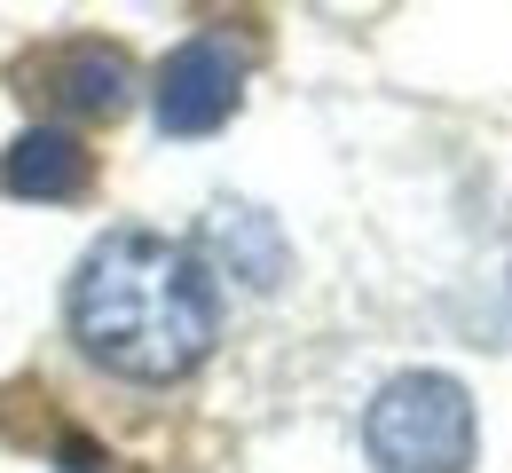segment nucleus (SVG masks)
<instances>
[{"label": "nucleus", "mask_w": 512, "mask_h": 473, "mask_svg": "<svg viewBox=\"0 0 512 473\" xmlns=\"http://www.w3.org/2000/svg\"><path fill=\"white\" fill-rule=\"evenodd\" d=\"M245 95V48H229L221 32L182 40L158 71V127L166 135H213Z\"/></svg>", "instance_id": "7ed1b4c3"}, {"label": "nucleus", "mask_w": 512, "mask_h": 473, "mask_svg": "<svg viewBox=\"0 0 512 473\" xmlns=\"http://www.w3.org/2000/svg\"><path fill=\"white\" fill-rule=\"evenodd\" d=\"M205 253H221L229 276H245L253 292H268V284L284 276V237H276V221L253 213V205H221V213L205 221Z\"/></svg>", "instance_id": "423d86ee"}, {"label": "nucleus", "mask_w": 512, "mask_h": 473, "mask_svg": "<svg viewBox=\"0 0 512 473\" xmlns=\"http://www.w3.org/2000/svg\"><path fill=\"white\" fill-rule=\"evenodd\" d=\"M0 182H8L16 198L64 205V198H79V190L95 182V158H87V142L64 135V127H32V135L8 142V158H0Z\"/></svg>", "instance_id": "39448f33"}, {"label": "nucleus", "mask_w": 512, "mask_h": 473, "mask_svg": "<svg viewBox=\"0 0 512 473\" xmlns=\"http://www.w3.org/2000/svg\"><path fill=\"white\" fill-rule=\"evenodd\" d=\"M363 442L379 473H465L473 466V395L449 371H402L379 387Z\"/></svg>", "instance_id": "f03ea898"}, {"label": "nucleus", "mask_w": 512, "mask_h": 473, "mask_svg": "<svg viewBox=\"0 0 512 473\" xmlns=\"http://www.w3.org/2000/svg\"><path fill=\"white\" fill-rule=\"evenodd\" d=\"M24 95H40V103H56L71 119H119L134 103V64L119 48H103V40H64V48H48L40 64H24Z\"/></svg>", "instance_id": "20e7f679"}, {"label": "nucleus", "mask_w": 512, "mask_h": 473, "mask_svg": "<svg viewBox=\"0 0 512 473\" xmlns=\"http://www.w3.org/2000/svg\"><path fill=\"white\" fill-rule=\"evenodd\" d=\"M213 332L221 308L205 269L150 229L103 237L71 276V339L119 379H182L213 355Z\"/></svg>", "instance_id": "f257e3e1"}]
</instances>
